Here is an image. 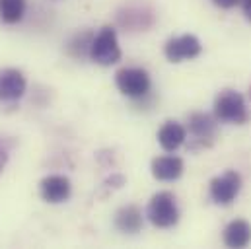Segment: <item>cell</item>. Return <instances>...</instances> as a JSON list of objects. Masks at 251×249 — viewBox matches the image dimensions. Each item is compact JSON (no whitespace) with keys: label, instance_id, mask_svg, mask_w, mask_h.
Segmentation results:
<instances>
[{"label":"cell","instance_id":"1","mask_svg":"<svg viewBox=\"0 0 251 249\" xmlns=\"http://www.w3.org/2000/svg\"><path fill=\"white\" fill-rule=\"evenodd\" d=\"M214 117L222 123L244 124L250 121V111L244 98L234 90H224L214 100Z\"/></svg>","mask_w":251,"mask_h":249},{"label":"cell","instance_id":"2","mask_svg":"<svg viewBox=\"0 0 251 249\" xmlns=\"http://www.w3.org/2000/svg\"><path fill=\"white\" fill-rule=\"evenodd\" d=\"M148 220L156 228H174L179 220V208L176 202V197L168 191H160L152 197L148 210H146Z\"/></svg>","mask_w":251,"mask_h":249},{"label":"cell","instance_id":"3","mask_svg":"<svg viewBox=\"0 0 251 249\" xmlns=\"http://www.w3.org/2000/svg\"><path fill=\"white\" fill-rule=\"evenodd\" d=\"M90 59L101 66H111L121 61V47L117 41V31L111 25L100 29V33L92 39Z\"/></svg>","mask_w":251,"mask_h":249},{"label":"cell","instance_id":"4","mask_svg":"<svg viewBox=\"0 0 251 249\" xmlns=\"http://www.w3.org/2000/svg\"><path fill=\"white\" fill-rule=\"evenodd\" d=\"M115 84L126 98L138 100L150 92V76L142 68H123L115 74Z\"/></svg>","mask_w":251,"mask_h":249},{"label":"cell","instance_id":"5","mask_svg":"<svg viewBox=\"0 0 251 249\" xmlns=\"http://www.w3.org/2000/svg\"><path fill=\"white\" fill-rule=\"evenodd\" d=\"M242 189V177L238 172L228 170L226 174L210 181V197L216 204H230Z\"/></svg>","mask_w":251,"mask_h":249},{"label":"cell","instance_id":"6","mask_svg":"<svg viewBox=\"0 0 251 249\" xmlns=\"http://www.w3.org/2000/svg\"><path fill=\"white\" fill-rule=\"evenodd\" d=\"M25 76L18 68L0 70V103H14L25 94Z\"/></svg>","mask_w":251,"mask_h":249},{"label":"cell","instance_id":"7","mask_svg":"<svg viewBox=\"0 0 251 249\" xmlns=\"http://www.w3.org/2000/svg\"><path fill=\"white\" fill-rule=\"evenodd\" d=\"M202 51L201 41L195 35H181V37H174L166 43V57L170 62H183L189 59L199 57Z\"/></svg>","mask_w":251,"mask_h":249},{"label":"cell","instance_id":"8","mask_svg":"<svg viewBox=\"0 0 251 249\" xmlns=\"http://www.w3.org/2000/svg\"><path fill=\"white\" fill-rule=\"evenodd\" d=\"M41 197L43 200L51 202V204H59L64 202L68 197H70V179L64 177V175H47L43 181H41Z\"/></svg>","mask_w":251,"mask_h":249},{"label":"cell","instance_id":"9","mask_svg":"<svg viewBox=\"0 0 251 249\" xmlns=\"http://www.w3.org/2000/svg\"><path fill=\"white\" fill-rule=\"evenodd\" d=\"M183 174V160L177 156H162L152 162V175L158 181H176Z\"/></svg>","mask_w":251,"mask_h":249},{"label":"cell","instance_id":"10","mask_svg":"<svg viewBox=\"0 0 251 249\" xmlns=\"http://www.w3.org/2000/svg\"><path fill=\"white\" fill-rule=\"evenodd\" d=\"M187 138V130L176 121H168L158 130V142L166 152H176Z\"/></svg>","mask_w":251,"mask_h":249},{"label":"cell","instance_id":"11","mask_svg":"<svg viewBox=\"0 0 251 249\" xmlns=\"http://www.w3.org/2000/svg\"><path fill=\"white\" fill-rule=\"evenodd\" d=\"M115 228L123 234H136L142 228V212L138 206L128 204L117 210L115 214Z\"/></svg>","mask_w":251,"mask_h":249},{"label":"cell","instance_id":"12","mask_svg":"<svg viewBox=\"0 0 251 249\" xmlns=\"http://www.w3.org/2000/svg\"><path fill=\"white\" fill-rule=\"evenodd\" d=\"M251 242V226L246 220H234L224 230V244L228 248H246Z\"/></svg>","mask_w":251,"mask_h":249},{"label":"cell","instance_id":"13","mask_svg":"<svg viewBox=\"0 0 251 249\" xmlns=\"http://www.w3.org/2000/svg\"><path fill=\"white\" fill-rule=\"evenodd\" d=\"M189 130L197 140H201V142L208 140L210 142L216 134V119L206 115V113H193L189 117Z\"/></svg>","mask_w":251,"mask_h":249},{"label":"cell","instance_id":"14","mask_svg":"<svg viewBox=\"0 0 251 249\" xmlns=\"http://www.w3.org/2000/svg\"><path fill=\"white\" fill-rule=\"evenodd\" d=\"M25 14V0H0V20L6 24L22 22Z\"/></svg>","mask_w":251,"mask_h":249},{"label":"cell","instance_id":"15","mask_svg":"<svg viewBox=\"0 0 251 249\" xmlns=\"http://www.w3.org/2000/svg\"><path fill=\"white\" fill-rule=\"evenodd\" d=\"M92 33L90 31H84L82 35H76L70 45H68V53L74 57V59H80V57H90V47H92Z\"/></svg>","mask_w":251,"mask_h":249},{"label":"cell","instance_id":"16","mask_svg":"<svg viewBox=\"0 0 251 249\" xmlns=\"http://www.w3.org/2000/svg\"><path fill=\"white\" fill-rule=\"evenodd\" d=\"M8 158H10V148H8V144L0 138V174L4 172V168H6V164H8Z\"/></svg>","mask_w":251,"mask_h":249},{"label":"cell","instance_id":"17","mask_svg":"<svg viewBox=\"0 0 251 249\" xmlns=\"http://www.w3.org/2000/svg\"><path fill=\"white\" fill-rule=\"evenodd\" d=\"M216 6H220V8H224V10H230V8H234V6H238L242 0H212Z\"/></svg>","mask_w":251,"mask_h":249},{"label":"cell","instance_id":"18","mask_svg":"<svg viewBox=\"0 0 251 249\" xmlns=\"http://www.w3.org/2000/svg\"><path fill=\"white\" fill-rule=\"evenodd\" d=\"M242 8H244V14L246 18L251 22V0H242Z\"/></svg>","mask_w":251,"mask_h":249},{"label":"cell","instance_id":"19","mask_svg":"<svg viewBox=\"0 0 251 249\" xmlns=\"http://www.w3.org/2000/svg\"><path fill=\"white\" fill-rule=\"evenodd\" d=\"M250 96H251V90H250Z\"/></svg>","mask_w":251,"mask_h":249}]
</instances>
